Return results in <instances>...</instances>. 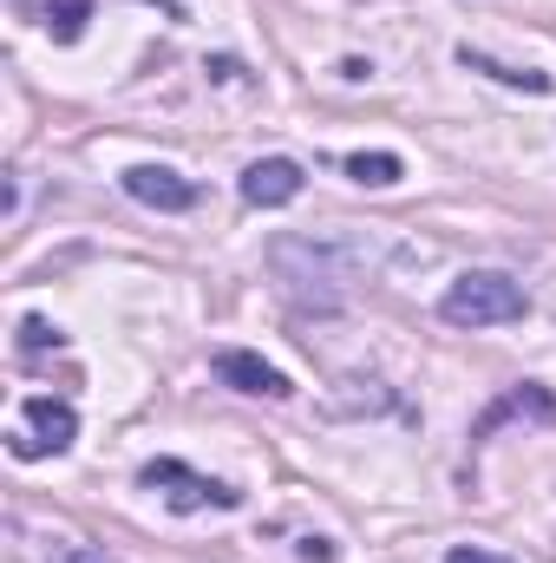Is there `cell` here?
Wrapping results in <instances>:
<instances>
[{
	"mask_svg": "<svg viewBox=\"0 0 556 563\" xmlns=\"http://www.w3.org/2000/svg\"><path fill=\"white\" fill-rule=\"evenodd\" d=\"M46 563H112V558L92 551V544H59V551H46Z\"/></svg>",
	"mask_w": 556,
	"mask_h": 563,
	"instance_id": "14",
	"label": "cell"
},
{
	"mask_svg": "<svg viewBox=\"0 0 556 563\" xmlns=\"http://www.w3.org/2000/svg\"><path fill=\"white\" fill-rule=\"evenodd\" d=\"M294 558H301V563H334V558H341V544H334V538H301V544H294Z\"/></svg>",
	"mask_w": 556,
	"mask_h": 563,
	"instance_id": "13",
	"label": "cell"
},
{
	"mask_svg": "<svg viewBox=\"0 0 556 563\" xmlns=\"http://www.w3.org/2000/svg\"><path fill=\"white\" fill-rule=\"evenodd\" d=\"M445 563H511V558H498V551H485V544H458Z\"/></svg>",
	"mask_w": 556,
	"mask_h": 563,
	"instance_id": "15",
	"label": "cell"
},
{
	"mask_svg": "<svg viewBox=\"0 0 556 563\" xmlns=\"http://www.w3.org/2000/svg\"><path fill=\"white\" fill-rule=\"evenodd\" d=\"M216 380L223 387H236V394H249V400H288L294 387H288V374L281 367H269L263 354H249V347H216Z\"/></svg>",
	"mask_w": 556,
	"mask_h": 563,
	"instance_id": "6",
	"label": "cell"
},
{
	"mask_svg": "<svg viewBox=\"0 0 556 563\" xmlns=\"http://www.w3.org/2000/svg\"><path fill=\"white\" fill-rule=\"evenodd\" d=\"M86 20H92V0H46V33L59 46H73L86 33Z\"/></svg>",
	"mask_w": 556,
	"mask_h": 563,
	"instance_id": "11",
	"label": "cell"
},
{
	"mask_svg": "<svg viewBox=\"0 0 556 563\" xmlns=\"http://www.w3.org/2000/svg\"><path fill=\"white\" fill-rule=\"evenodd\" d=\"M438 314L452 328H498V321H524L531 314V295H524V282H511L504 269H465V276L445 288Z\"/></svg>",
	"mask_w": 556,
	"mask_h": 563,
	"instance_id": "2",
	"label": "cell"
},
{
	"mask_svg": "<svg viewBox=\"0 0 556 563\" xmlns=\"http://www.w3.org/2000/svg\"><path fill=\"white\" fill-rule=\"evenodd\" d=\"M46 347H59V334H53L40 314H26V321H20V354L33 361V354H46Z\"/></svg>",
	"mask_w": 556,
	"mask_h": 563,
	"instance_id": "12",
	"label": "cell"
},
{
	"mask_svg": "<svg viewBox=\"0 0 556 563\" xmlns=\"http://www.w3.org/2000/svg\"><path fill=\"white\" fill-rule=\"evenodd\" d=\"M20 420H26V426L7 439V452H13V459H46V452L59 459V452L79 439V413H73L66 400H53V394H26Z\"/></svg>",
	"mask_w": 556,
	"mask_h": 563,
	"instance_id": "4",
	"label": "cell"
},
{
	"mask_svg": "<svg viewBox=\"0 0 556 563\" xmlns=\"http://www.w3.org/2000/svg\"><path fill=\"white\" fill-rule=\"evenodd\" d=\"M269 269L281 276L288 301H314V308H341L360 282V250L327 243V236H276L269 243Z\"/></svg>",
	"mask_w": 556,
	"mask_h": 563,
	"instance_id": "1",
	"label": "cell"
},
{
	"mask_svg": "<svg viewBox=\"0 0 556 563\" xmlns=\"http://www.w3.org/2000/svg\"><path fill=\"white\" fill-rule=\"evenodd\" d=\"M125 197H138L144 210H164V217H184V210H197V184L184 177V170H170V164H132L125 177Z\"/></svg>",
	"mask_w": 556,
	"mask_h": 563,
	"instance_id": "5",
	"label": "cell"
},
{
	"mask_svg": "<svg viewBox=\"0 0 556 563\" xmlns=\"http://www.w3.org/2000/svg\"><path fill=\"white\" fill-rule=\"evenodd\" d=\"M138 485L157 492V498H164L170 511H184V518H190V511H236V505H243L236 485H216V478L190 472L184 459H151V465L138 472Z\"/></svg>",
	"mask_w": 556,
	"mask_h": 563,
	"instance_id": "3",
	"label": "cell"
},
{
	"mask_svg": "<svg viewBox=\"0 0 556 563\" xmlns=\"http://www.w3.org/2000/svg\"><path fill=\"white\" fill-rule=\"evenodd\" d=\"M301 184H308V170H301L294 157H256V164L243 170V203H249V210H281V203L301 197Z\"/></svg>",
	"mask_w": 556,
	"mask_h": 563,
	"instance_id": "8",
	"label": "cell"
},
{
	"mask_svg": "<svg viewBox=\"0 0 556 563\" xmlns=\"http://www.w3.org/2000/svg\"><path fill=\"white\" fill-rule=\"evenodd\" d=\"M341 170H347L354 184H367V190H387V184L407 177V164H400L393 151H354V157H341Z\"/></svg>",
	"mask_w": 556,
	"mask_h": 563,
	"instance_id": "10",
	"label": "cell"
},
{
	"mask_svg": "<svg viewBox=\"0 0 556 563\" xmlns=\"http://www.w3.org/2000/svg\"><path fill=\"white\" fill-rule=\"evenodd\" d=\"M504 420H537V426H556V394L551 387H537V380H524V387H511V394H498L478 420H471V445H485L491 432Z\"/></svg>",
	"mask_w": 556,
	"mask_h": 563,
	"instance_id": "7",
	"label": "cell"
},
{
	"mask_svg": "<svg viewBox=\"0 0 556 563\" xmlns=\"http://www.w3.org/2000/svg\"><path fill=\"white\" fill-rule=\"evenodd\" d=\"M458 66H465V73H485V79H498V86H524V92H556L551 73H537V66H504V59H491V53H478V46H458Z\"/></svg>",
	"mask_w": 556,
	"mask_h": 563,
	"instance_id": "9",
	"label": "cell"
}]
</instances>
